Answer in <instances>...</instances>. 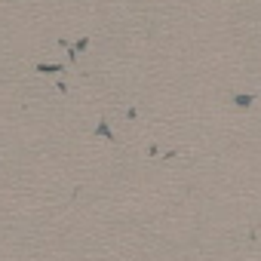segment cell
I'll return each instance as SVG.
<instances>
[{"label": "cell", "mask_w": 261, "mask_h": 261, "mask_svg": "<svg viewBox=\"0 0 261 261\" xmlns=\"http://www.w3.org/2000/svg\"><path fill=\"white\" fill-rule=\"evenodd\" d=\"M233 101H237V108H249V105H252V95L240 92V95H233Z\"/></svg>", "instance_id": "6da1fadb"}]
</instances>
